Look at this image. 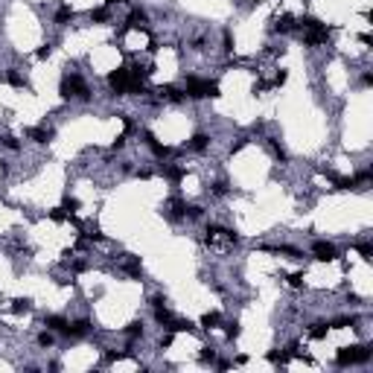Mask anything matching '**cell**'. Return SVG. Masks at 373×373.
Masks as SVG:
<instances>
[{"instance_id": "3", "label": "cell", "mask_w": 373, "mask_h": 373, "mask_svg": "<svg viewBox=\"0 0 373 373\" xmlns=\"http://www.w3.org/2000/svg\"><path fill=\"white\" fill-rule=\"evenodd\" d=\"M44 327L53 329V332H62V336H67V327H70V321L64 318V315H47L44 318Z\"/></svg>"}, {"instance_id": "12", "label": "cell", "mask_w": 373, "mask_h": 373, "mask_svg": "<svg viewBox=\"0 0 373 373\" xmlns=\"http://www.w3.org/2000/svg\"><path fill=\"white\" fill-rule=\"evenodd\" d=\"M38 344H41V347H53V344H55L53 329H47V332H41V336H38Z\"/></svg>"}, {"instance_id": "6", "label": "cell", "mask_w": 373, "mask_h": 373, "mask_svg": "<svg viewBox=\"0 0 373 373\" xmlns=\"http://www.w3.org/2000/svg\"><path fill=\"white\" fill-rule=\"evenodd\" d=\"M329 336V324L327 321H315L309 327V338H315V341H321V338H327Z\"/></svg>"}, {"instance_id": "10", "label": "cell", "mask_w": 373, "mask_h": 373, "mask_svg": "<svg viewBox=\"0 0 373 373\" xmlns=\"http://www.w3.org/2000/svg\"><path fill=\"white\" fill-rule=\"evenodd\" d=\"M55 24H58V27H64V24H67V21H73V9H70V6H62V9H58V12H55Z\"/></svg>"}, {"instance_id": "2", "label": "cell", "mask_w": 373, "mask_h": 373, "mask_svg": "<svg viewBox=\"0 0 373 373\" xmlns=\"http://www.w3.org/2000/svg\"><path fill=\"white\" fill-rule=\"evenodd\" d=\"M312 251H315V260H321V263H336L338 260V251L332 242H324V239H318L315 245H312Z\"/></svg>"}, {"instance_id": "7", "label": "cell", "mask_w": 373, "mask_h": 373, "mask_svg": "<svg viewBox=\"0 0 373 373\" xmlns=\"http://www.w3.org/2000/svg\"><path fill=\"white\" fill-rule=\"evenodd\" d=\"M6 82H9L12 88H24V85H27V76L21 70H15V67H9V70H6Z\"/></svg>"}, {"instance_id": "11", "label": "cell", "mask_w": 373, "mask_h": 373, "mask_svg": "<svg viewBox=\"0 0 373 373\" xmlns=\"http://www.w3.org/2000/svg\"><path fill=\"white\" fill-rule=\"evenodd\" d=\"M91 21H93V24H108V21H111V12L108 9H93L91 12Z\"/></svg>"}, {"instance_id": "9", "label": "cell", "mask_w": 373, "mask_h": 373, "mask_svg": "<svg viewBox=\"0 0 373 373\" xmlns=\"http://www.w3.org/2000/svg\"><path fill=\"white\" fill-rule=\"evenodd\" d=\"M123 332H126V338H140L143 336V321H131Z\"/></svg>"}, {"instance_id": "8", "label": "cell", "mask_w": 373, "mask_h": 373, "mask_svg": "<svg viewBox=\"0 0 373 373\" xmlns=\"http://www.w3.org/2000/svg\"><path fill=\"white\" fill-rule=\"evenodd\" d=\"M219 324H222V315H219V312H204V315H201V327L204 329H216Z\"/></svg>"}, {"instance_id": "1", "label": "cell", "mask_w": 373, "mask_h": 373, "mask_svg": "<svg viewBox=\"0 0 373 373\" xmlns=\"http://www.w3.org/2000/svg\"><path fill=\"white\" fill-rule=\"evenodd\" d=\"M370 359V347L367 344H353V347H338L336 353V364L347 367V364H362Z\"/></svg>"}, {"instance_id": "13", "label": "cell", "mask_w": 373, "mask_h": 373, "mask_svg": "<svg viewBox=\"0 0 373 373\" xmlns=\"http://www.w3.org/2000/svg\"><path fill=\"white\" fill-rule=\"evenodd\" d=\"M251 3H265V0H251Z\"/></svg>"}, {"instance_id": "4", "label": "cell", "mask_w": 373, "mask_h": 373, "mask_svg": "<svg viewBox=\"0 0 373 373\" xmlns=\"http://www.w3.org/2000/svg\"><path fill=\"white\" fill-rule=\"evenodd\" d=\"M187 149H190V152H207V149H210V134H204V131H195V134L190 137Z\"/></svg>"}, {"instance_id": "5", "label": "cell", "mask_w": 373, "mask_h": 373, "mask_svg": "<svg viewBox=\"0 0 373 373\" xmlns=\"http://www.w3.org/2000/svg\"><path fill=\"white\" fill-rule=\"evenodd\" d=\"M9 309L15 312V315H29V312H32V301H29V298H15Z\"/></svg>"}]
</instances>
